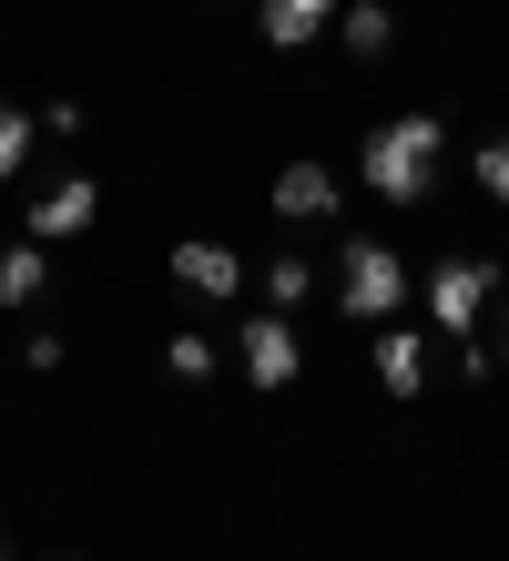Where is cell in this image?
<instances>
[{"label": "cell", "mask_w": 509, "mask_h": 561, "mask_svg": "<svg viewBox=\"0 0 509 561\" xmlns=\"http://www.w3.org/2000/svg\"><path fill=\"white\" fill-rule=\"evenodd\" d=\"M438 153H449V134H438V113H397L367 134L357 153V174L387 194V205H428V184H438Z\"/></svg>", "instance_id": "cell-1"}, {"label": "cell", "mask_w": 509, "mask_h": 561, "mask_svg": "<svg viewBox=\"0 0 509 561\" xmlns=\"http://www.w3.org/2000/svg\"><path fill=\"white\" fill-rule=\"evenodd\" d=\"M336 307L347 317H397L407 307V255L387 245V236H347V266H336Z\"/></svg>", "instance_id": "cell-2"}, {"label": "cell", "mask_w": 509, "mask_h": 561, "mask_svg": "<svg viewBox=\"0 0 509 561\" xmlns=\"http://www.w3.org/2000/svg\"><path fill=\"white\" fill-rule=\"evenodd\" d=\"M489 286H499V266H489V255H438V266H428V317L449 327V337H479Z\"/></svg>", "instance_id": "cell-3"}, {"label": "cell", "mask_w": 509, "mask_h": 561, "mask_svg": "<svg viewBox=\"0 0 509 561\" xmlns=\"http://www.w3.org/2000/svg\"><path fill=\"white\" fill-rule=\"evenodd\" d=\"M234 357H245V378H255V388H296V368H305V347H296L286 307H265V317L234 327Z\"/></svg>", "instance_id": "cell-4"}, {"label": "cell", "mask_w": 509, "mask_h": 561, "mask_svg": "<svg viewBox=\"0 0 509 561\" xmlns=\"http://www.w3.org/2000/svg\"><path fill=\"white\" fill-rule=\"evenodd\" d=\"M102 225V184L92 174H61L42 205H31V245H61V236H92Z\"/></svg>", "instance_id": "cell-5"}, {"label": "cell", "mask_w": 509, "mask_h": 561, "mask_svg": "<svg viewBox=\"0 0 509 561\" xmlns=\"http://www.w3.org/2000/svg\"><path fill=\"white\" fill-rule=\"evenodd\" d=\"M336 11L347 0H255V31H265V51H305L316 31H336Z\"/></svg>", "instance_id": "cell-6"}, {"label": "cell", "mask_w": 509, "mask_h": 561, "mask_svg": "<svg viewBox=\"0 0 509 561\" xmlns=\"http://www.w3.org/2000/svg\"><path fill=\"white\" fill-rule=\"evenodd\" d=\"M174 286H194V296H215V307H224V296H245V255H234V245H174Z\"/></svg>", "instance_id": "cell-7"}, {"label": "cell", "mask_w": 509, "mask_h": 561, "mask_svg": "<svg viewBox=\"0 0 509 561\" xmlns=\"http://www.w3.org/2000/svg\"><path fill=\"white\" fill-rule=\"evenodd\" d=\"M378 388L387 399H418L428 388V337L418 327H378Z\"/></svg>", "instance_id": "cell-8"}, {"label": "cell", "mask_w": 509, "mask_h": 561, "mask_svg": "<svg viewBox=\"0 0 509 561\" xmlns=\"http://www.w3.org/2000/svg\"><path fill=\"white\" fill-rule=\"evenodd\" d=\"M276 215L286 225H326L336 215V174H326V163H286V174H276Z\"/></svg>", "instance_id": "cell-9"}, {"label": "cell", "mask_w": 509, "mask_h": 561, "mask_svg": "<svg viewBox=\"0 0 509 561\" xmlns=\"http://www.w3.org/2000/svg\"><path fill=\"white\" fill-rule=\"evenodd\" d=\"M336 31H347L357 61H387V51H397V11H387V0H347V11H336Z\"/></svg>", "instance_id": "cell-10"}, {"label": "cell", "mask_w": 509, "mask_h": 561, "mask_svg": "<svg viewBox=\"0 0 509 561\" xmlns=\"http://www.w3.org/2000/svg\"><path fill=\"white\" fill-rule=\"evenodd\" d=\"M42 286H51V255H42V245H31V236L0 245V307H31Z\"/></svg>", "instance_id": "cell-11"}, {"label": "cell", "mask_w": 509, "mask_h": 561, "mask_svg": "<svg viewBox=\"0 0 509 561\" xmlns=\"http://www.w3.org/2000/svg\"><path fill=\"white\" fill-rule=\"evenodd\" d=\"M31 144H42V123H31L21 103H0V184H11L21 163H31Z\"/></svg>", "instance_id": "cell-12"}, {"label": "cell", "mask_w": 509, "mask_h": 561, "mask_svg": "<svg viewBox=\"0 0 509 561\" xmlns=\"http://www.w3.org/2000/svg\"><path fill=\"white\" fill-rule=\"evenodd\" d=\"M305 286H316V276H305V255H276V266H265V307H305Z\"/></svg>", "instance_id": "cell-13"}, {"label": "cell", "mask_w": 509, "mask_h": 561, "mask_svg": "<svg viewBox=\"0 0 509 561\" xmlns=\"http://www.w3.org/2000/svg\"><path fill=\"white\" fill-rule=\"evenodd\" d=\"M468 174H479V194H489V205H509V134H489L479 153H468Z\"/></svg>", "instance_id": "cell-14"}, {"label": "cell", "mask_w": 509, "mask_h": 561, "mask_svg": "<svg viewBox=\"0 0 509 561\" xmlns=\"http://www.w3.org/2000/svg\"><path fill=\"white\" fill-rule=\"evenodd\" d=\"M163 368H174L184 388H204V378H215V337H174V347H163Z\"/></svg>", "instance_id": "cell-15"}, {"label": "cell", "mask_w": 509, "mask_h": 561, "mask_svg": "<svg viewBox=\"0 0 509 561\" xmlns=\"http://www.w3.org/2000/svg\"><path fill=\"white\" fill-rule=\"evenodd\" d=\"M489 368H499L489 337H459V378H468V388H489Z\"/></svg>", "instance_id": "cell-16"}, {"label": "cell", "mask_w": 509, "mask_h": 561, "mask_svg": "<svg viewBox=\"0 0 509 561\" xmlns=\"http://www.w3.org/2000/svg\"><path fill=\"white\" fill-rule=\"evenodd\" d=\"M51 561H82V551H51Z\"/></svg>", "instance_id": "cell-17"}, {"label": "cell", "mask_w": 509, "mask_h": 561, "mask_svg": "<svg viewBox=\"0 0 509 561\" xmlns=\"http://www.w3.org/2000/svg\"><path fill=\"white\" fill-rule=\"evenodd\" d=\"M0 561H11V541H0Z\"/></svg>", "instance_id": "cell-18"}, {"label": "cell", "mask_w": 509, "mask_h": 561, "mask_svg": "<svg viewBox=\"0 0 509 561\" xmlns=\"http://www.w3.org/2000/svg\"><path fill=\"white\" fill-rule=\"evenodd\" d=\"M499 337H509V317H499Z\"/></svg>", "instance_id": "cell-19"}]
</instances>
